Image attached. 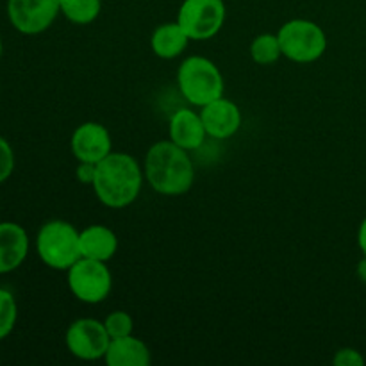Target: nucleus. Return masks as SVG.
<instances>
[{"label": "nucleus", "instance_id": "12", "mask_svg": "<svg viewBox=\"0 0 366 366\" xmlns=\"http://www.w3.org/2000/svg\"><path fill=\"white\" fill-rule=\"evenodd\" d=\"M27 254V231L14 222H0V275L20 268Z\"/></svg>", "mask_w": 366, "mask_h": 366}, {"label": "nucleus", "instance_id": "9", "mask_svg": "<svg viewBox=\"0 0 366 366\" xmlns=\"http://www.w3.org/2000/svg\"><path fill=\"white\" fill-rule=\"evenodd\" d=\"M61 13L59 0H7V18L21 34H41Z\"/></svg>", "mask_w": 366, "mask_h": 366}, {"label": "nucleus", "instance_id": "22", "mask_svg": "<svg viewBox=\"0 0 366 366\" xmlns=\"http://www.w3.org/2000/svg\"><path fill=\"white\" fill-rule=\"evenodd\" d=\"M332 363L336 366H363L365 357L360 350L352 349V347H345V349H340L335 354Z\"/></svg>", "mask_w": 366, "mask_h": 366}, {"label": "nucleus", "instance_id": "24", "mask_svg": "<svg viewBox=\"0 0 366 366\" xmlns=\"http://www.w3.org/2000/svg\"><path fill=\"white\" fill-rule=\"evenodd\" d=\"M357 245H360L363 256H366V218L361 222L360 231H357Z\"/></svg>", "mask_w": 366, "mask_h": 366}, {"label": "nucleus", "instance_id": "26", "mask_svg": "<svg viewBox=\"0 0 366 366\" xmlns=\"http://www.w3.org/2000/svg\"><path fill=\"white\" fill-rule=\"evenodd\" d=\"M2 52H4V43H2V38H0V57H2Z\"/></svg>", "mask_w": 366, "mask_h": 366}, {"label": "nucleus", "instance_id": "17", "mask_svg": "<svg viewBox=\"0 0 366 366\" xmlns=\"http://www.w3.org/2000/svg\"><path fill=\"white\" fill-rule=\"evenodd\" d=\"M61 13L75 25H88L99 18L102 0H59Z\"/></svg>", "mask_w": 366, "mask_h": 366}, {"label": "nucleus", "instance_id": "10", "mask_svg": "<svg viewBox=\"0 0 366 366\" xmlns=\"http://www.w3.org/2000/svg\"><path fill=\"white\" fill-rule=\"evenodd\" d=\"M70 149L79 163L97 164L113 152V142L109 131L102 124L86 122L71 134Z\"/></svg>", "mask_w": 366, "mask_h": 366}, {"label": "nucleus", "instance_id": "25", "mask_svg": "<svg viewBox=\"0 0 366 366\" xmlns=\"http://www.w3.org/2000/svg\"><path fill=\"white\" fill-rule=\"evenodd\" d=\"M356 274H357V277H360V281L363 282V285H366V256H363V259L357 263Z\"/></svg>", "mask_w": 366, "mask_h": 366}, {"label": "nucleus", "instance_id": "7", "mask_svg": "<svg viewBox=\"0 0 366 366\" xmlns=\"http://www.w3.org/2000/svg\"><path fill=\"white\" fill-rule=\"evenodd\" d=\"M68 288L81 302L99 304L109 297L113 275L104 261L81 257L68 270Z\"/></svg>", "mask_w": 366, "mask_h": 366}, {"label": "nucleus", "instance_id": "19", "mask_svg": "<svg viewBox=\"0 0 366 366\" xmlns=\"http://www.w3.org/2000/svg\"><path fill=\"white\" fill-rule=\"evenodd\" d=\"M18 320V306L14 295L6 288H0V342L13 332Z\"/></svg>", "mask_w": 366, "mask_h": 366}, {"label": "nucleus", "instance_id": "13", "mask_svg": "<svg viewBox=\"0 0 366 366\" xmlns=\"http://www.w3.org/2000/svg\"><path fill=\"white\" fill-rule=\"evenodd\" d=\"M168 132H170V142L184 150H195L202 147L207 136L200 113H195L193 109L175 111L168 124Z\"/></svg>", "mask_w": 366, "mask_h": 366}, {"label": "nucleus", "instance_id": "3", "mask_svg": "<svg viewBox=\"0 0 366 366\" xmlns=\"http://www.w3.org/2000/svg\"><path fill=\"white\" fill-rule=\"evenodd\" d=\"M81 232L64 220H50L36 236V252L52 270L68 272L82 257Z\"/></svg>", "mask_w": 366, "mask_h": 366}, {"label": "nucleus", "instance_id": "23", "mask_svg": "<svg viewBox=\"0 0 366 366\" xmlns=\"http://www.w3.org/2000/svg\"><path fill=\"white\" fill-rule=\"evenodd\" d=\"M95 172H97V164H93V163H79L75 175H77V181L81 182V184H89V186H92L93 181H95Z\"/></svg>", "mask_w": 366, "mask_h": 366}, {"label": "nucleus", "instance_id": "18", "mask_svg": "<svg viewBox=\"0 0 366 366\" xmlns=\"http://www.w3.org/2000/svg\"><path fill=\"white\" fill-rule=\"evenodd\" d=\"M282 56L281 41H279L277 34H259L252 43H250V57L256 61L257 64H274L279 57Z\"/></svg>", "mask_w": 366, "mask_h": 366}, {"label": "nucleus", "instance_id": "6", "mask_svg": "<svg viewBox=\"0 0 366 366\" xmlns=\"http://www.w3.org/2000/svg\"><path fill=\"white\" fill-rule=\"evenodd\" d=\"M225 16L224 0H184L179 7L177 24L189 39L206 41L222 31Z\"/></svg>", "mask_w": 366, "mask_h": 366}, {"label": "nucleus", "instance_id": "16", "mask_svg": "<svg viewBox=\"0 0 366 366\" xmlns=\"http://www.w3.org/2000/svg\"><path fill=\"white\" fill-rule=\"evenodd\" d=\"M188 34L182 31L177 21L159 25L150 36L152 52L161 59H175V57H179L188 46Z\"/></svg>", "mask_w": 366, "mask_h": 366}, {"label": "nucleus", "instance_id": "5", "mask_svg": "<svg viewBox=\"0 0 366 366\" xmlns=\"http://www.w3.org/2000/svg\"><path fill=\"white\" fill-rule=\"evenodd\" d=\"M282 56L295 63H313L327 50V36L324 29L311 20L295 18L279 29Z\"/></svg>", "mask_w": 366, "mask_h": 366}, {"label": "nucleus", "instance_id": "8", "mask_svg": "<svg viewBox=\"0 0 366 366\" xmlns=\"http://www.w3.org/2000/svg\"><path fill=\"white\" fill-rule=\"evenodd\" d=\"M64 342L71 356L82 361H97L106 356L111 336L107 335L104 322L95 318H79L68 327Z\"/></svg>", "mask_w": 366, "mask_h": 366}, {"label": "nucleus", "instance_id": "2", "mask_svg": "<svg viewBox=\"0 0 366 366\" xmlns=\"http://www.w3.org/2000/svg\"><path fill=\"white\" fill-rule=\"evenodd\" d=\"M145 179L159 195L179 197L192 189L195 167L188 150L174 142H157L145 157Z\"/></svg>", "mask_w": 366, "mask_h": 366}, {"label": "nucleus", "instance_id": "4", "mask_svg": "<svg viewBox=\"0 0 366 366\" xmlns=\"http://www.w3.org/2000/svg\"><path fill=\"white\" fill-rule=\"evenodd\" d=\"M177 84L182 97L193 106H206L224 97V77L217 64L207 57L192 56L177 70Z\"/></svg>", "mask_w": 366, "mask_h": 366}, {"label": "nucleus", "instance_id": "15", "mask_svg": "<svg viewBox=\"0 0 366 366\" xmlns=\"http://www.w3.org/2000/svg\"><path fill=\"white\" fill-rule=\"evenodd\" d=\"M107 366H149L150 350L142 340L132 335L111 340L106 356Z\"/></svg>", "mask_w": 366, "mask_h": 366}, {"label": "nucleus", "instance_id": "27", "mask_svg": "<svg viewBox=\"0 0 366 366\" xmlns=\"http://www.w3.org/2000/svg\"><path fill=\"white\" fill-rule=\"evenodd\" d=\"M0 222H2V218H0Z\"/></svg>", "mask_w": 366, "mask_h": 366}, {"label": "nucleus", "instance_id": "14", "mask_svg": "<svg viewBox=\"0 0 366 366\" xmlns=\"http://www.w3.org/2000/svg\"><path fill=\"white\" fill-rule=\"evenodd\" d=\"M81 254L82 257L97 261H109L118 250V238L106 225H89L81 231Z\"/></svg>", "mask_w": 366, "mask_h": 366}, {"label": "nucleus", "instance_id": "11", "mask_svg": "<svg viewBox=\"0 0 366 366\" xmlns=\"http://www.w3.org/2000/svg\"><path fill=\"white\" fill-rule=\"evenodd\" d=\"M200 118H202L207 136L214 139H227L234 136L242 127L243 120L239 107L225 97L202 106Z\"/></svg>", "mask_w": 366, "mask_h": 366}, {"label": "nucleus", "instance_id": "21", "mask_svg": "<svg viewBox=\"0 0 366 366\" xmlns=\"http://www.w3.org/2000/svg\"><path fill=\"white\" fill-rule=\"evenodd\" d=\"M14 170V152L4 136H0V184L6 182L13 175Z\"/></svg>", "mask_w": 366, "mask_h": 366}, {"label": "nucleus", "instance_id": "1", "mask_svg": "<svg viewBox=\"0 0 366 366\" xmlns=\"http://www.w3.org/2000/svg\"><path fill=\"white\" fill-rule=\"evenodd\" d=\"M95 195L104 206L111 209L127 207L138 199L143 186L142 167L132 156L125 152H111L97 163Z\"/></svg>", "mask_w": 366, "mask_h": 366}, {"label": "nucleus", "instance_id": "20", "mask_svg": "<svg viewBox=\"0 0 366 366\" xmlns=\"http://www.w3.org/2000/svg\"><path fill=\"white\" fill-rule=\"evenodd\" d=\"M104 325H106V331L111 336V340L124 338V336L132 335V329H134L132 317L125 313V311H113L111 315H107V318L104 320Z\"/></svg>", "mask_w": 366, "mask_h": 366}]
</instances>
